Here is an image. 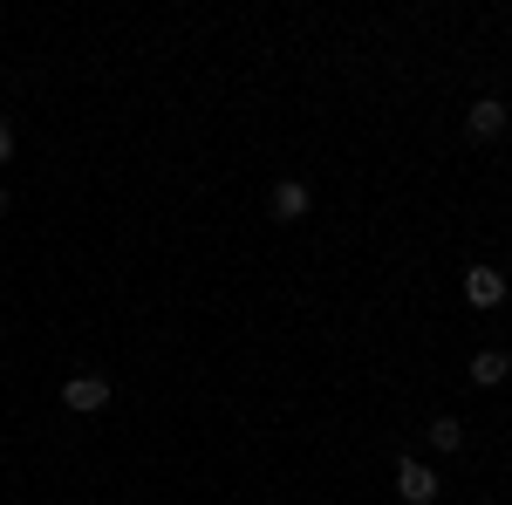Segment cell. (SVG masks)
Here are the masks:
<instances>
[{
  "mask_svg": "<svg viewBox=\"0 0 512 505\" xmlns=\"http://www.w3.org/2000/svg\"><path fill=\"white\" fill-rule=\"evenodd\" d=\"M396 492H403V505H437V471L417 465V458H403V465H396Z\"/></svg>",
  "mask_w": 512,
  "mask_h": 505,
  "instance_id": "6da1fadb",
  "label": "cell"
},
{
  "mask_svg": "<svg viewBox=\"0 0 512 505\" xmlns=\"http://www.w3.org/2000/svg\"><path fill=\"white\" fill-rule=\"evenodd\" d=\"M62 403H69V410H103V403H110V383L82 369V376H69V383H62Z\"/></svg>",
  "mask_w": 512,
  "mask_h": 505,
  "instance_id": "7a4b0ae2",
  "label": "cell"
},
{
  "mask_svg": "<svg viewBox=\"0 0 512 505\" xmlns=\"http://www.w3.org/2000/svg\"><path fill=\"white\" fill-rule=\"evenodd\" d=\"M465 301H472V308H499V301H506V273L472 267L465 273Z\"/></svg>",
  "mask_w": 512,
  "mask_h": 505,
  "instance_id": "3957f363",
  "label": "cell"
},
{
  "mask_svg": "<svg viewBox=\"0 0 512 505\" xmlns=\"http://www.w3.org/2000/svg\"><path fill=\"white\" fill-rule=\"evenodd\" d=\"M308 205H315V198H308V185H301V178H280V185H274V219H287V226H294V219H308Z\"/></svg>",
  "mask_w": 512,
  "mask_h": 505,
  "instance_id": "277c9868",
  "label": "cell"
},
{
  "mask_svg": "<svg viewBox=\"0 0 512 505\" xmlns=\"http://www.w3.org/2000/svg\"><path fill=\"white\" fill-rule=\"evenodd\" d=\"M512 123V110L506 103H492V96H485V103H472V110H465V130H472V137H499V130H506Z\"/></svg>",
  "mask_w": 512,
  "mask_h": 505,
  "instance_id": "5b68a950",
  "label": "cell"
},
{
  "mask_svg": "<svg viewBox=\"0 0 512 505\" xmlns=\"http://www.w3.org/2000/svg\"><path fill=\"white\" fill-rule=\"evenodd\" d=\"M506 376H512V362H506V355H499V349H485V355H472V383H478V389L506 383Z\"/></svg>",
  "mask_w": 512,
  "mask_h": 505,
  "instance_id": "8992f818",
  "label": "cell"
},
{
  "mask_svg": "<svg viewBox=\"0 0 512 505\" xmlns=\"http://www.w3.org/2000/svg\"><path fill=\"white\" fill-rule=\"evenodd\" d=\"M431 444H437V451H458V444H465V424H458V417H437V424H431Z\"/></svg>",
  "mask_w": 512,
  "mask_h": 505,
  "instance_id": "52a82bcc",
  "label": "cell"
},
{
  "mask_svg": "<svg viewBox=\"0 0 512 505\" xmlns=\"http://www.w3.org/2000/svg\"><path fill=\"white\" fill-rule=\"evenodd\" d=\"M7 157H14V130L0 123V164H7Z\"/></svg>",
  "mask_w": 512,
  "mask_h": 505,
  "instance_id": "ba28073f",
  "label": "cell"
},
{
  "mask_svg": "<svg viewBox=\"0 0 512 505\" xmlns=\"http://www.w3.org/2000/svg\"><path fill=\"white\" fill-rule=\"evenodd\" d=\"M0 212H7V185H0Z\"/></svg>",
  "mask_w": 512,
  "mask_h": 505,
  "instance_id": "9c48e42d",
  "label": "cell"
},
{
  "mask_svg": "<svg viewBox=\"0 0 512 505\" xmlns=\"http://www.w3.org/2000/svg\"><path fill=\"white\" fill-rule=\"evenodd\" d=\"M506 110H512V103H506Z\"/></svg>",
  "mask_w": 512,
  "mask_h": 505,
  "instance_id": "30bf717a",
  "label": "cell"
}]
</instances>
